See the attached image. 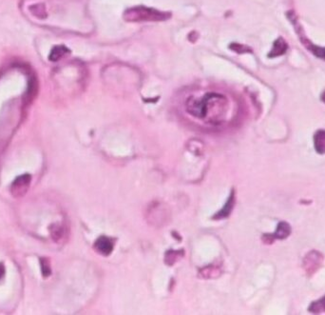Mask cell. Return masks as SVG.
I'll return each mask as SVG.
<instances>
[{
    "label": "cell",
    "mask_w": 325,
    "mask_h": 315,
    "mask_svg": "<svg viewBox=\"0 0 325 315\" xmlns=\"http://www.w3.org/2000/svg\"><path fill=\"white\" fill-rule=\"evenodd\" d=\"M323 262V256L317 251H310L303 259V268L308 275H312L317 272Z\"/></svg>",
    "instance_id": "7a4b0ae2"
},
{
    "label": "cell",
    "mask_w": 325,
    "mask_h": 315,
    "mask_svg": "<svg viewBox=\"0 0 325 315\" xmlns=\"http://www.w3.org/2000/svg\"><path fill=\"white\" fill-rule=\"evenodd\" d=\"M5 274V268L3 267V265H0V279L4 276Z\"/></svg>",
    "instance_id": "30bf717a"
},
{
    "label": "cell",
    "mask_w": 325,
    "mask_h": 315,
    "mask_svg": "<svg viewBox=\"0 0 325 315\" xmlns=\"http://www.w3.org/2000/svg\"><path fill=\"white\" fill-rule=\"evenodd\" d=\"M114 240L106 236H100L94 244V249L102 255H110L114 250Z\"/></svg>",
    "instance_id": "5b68a950"
},
{
    "label": "cell",
    "mask_w": 325,
    "mask_h": 315,
    "mask_svg": "<svg viewBox=\"0 0 325 315\" xmlns=\"http://www.w3.org/2000/svg\"><path fill=\"white\" fill-rule=\"evenodd\" d=\"M42 263V272H43V275L44 276H48L50 274V268H49V262L46 259H42L41 260Z\"/></svg>",
    "instance_id": "9c48e42d"
},
{
    "label": "cell",
    "mask_w": 325,
    "mask_h": 315,
    "mask_svg": "<svg viewBox=\"0 0 325 315\" xmlns=\"http://www.w3.org/2000/svg\"><path fill=\"white\" fill-rule=\"evenodd\" d=\"M315 147L317 153H325V130H318L315 136Z\"/></svg>",
    "instance_id": "52a82bcc"
},
{
    "label": "cell",
    "mask_w": 325,
    "mask_h": 315,
    "mask_svg": "<svg viewBox=\"0 0 325 315\" xmlns=\"http://www.w3.org/2000/svg\"><path fill=\"white\" fill-rule=\"evenodd\" d=\"M322 100L325 102V94L323 95V97H322Z\"/></svg>",
    "instance_id": "8fae6325"
},
{
    "label": "cell",
    "mask_w": 325,
    "mask_h": 315,
    "mask_svg": "<svg viewBox=\"0 0 325 315\" xmlns=\"http://www.w3.org/2000/svg\"><path fill=\"white\" fill-rule=\"evenodd\" d=\"M234 202H235V198H234V192H232V194L230 195L229 199H228V202L226 204V206L224 207V209L219 211L216 215L213 216V218L216 219H221L225 218L229 215V213L231 212L232 210V208H233V205H234Z\"/></svg>",
    "instance_id": "8992f818"
},
{
    "label": "cell",
    "mask_w": 325,
    "mask_h": 315,
    "mask_svg": "<svg viewBox=\"0 0 325 315\" xmlns=\"http://www.w3.org/2000/svg\"><path fill=\"white\" fill-rule=\"evenodd\" d=\"M309 311L312 313H321L325 312V296L321 299L317 300L316 302H313L310 307H309Z\"/></svg>",
    "instance_id": "ba28073f"
},
{
    "label": "cell",
    "mask_w": 325,
    "mask_h": 315,
    "mask_svg": "<svg viewBox=\"0 0 325 315\" xmlns=\"http://www.w3.org/2000/svg\"><path fill=\"white\" fill-rule=\"evenodd\" d=\"M168 17L165 16L164 13L146 7L129 9L125 13V18L129 21H158L165 20Z\"/></svg>",
    "instance_id": "6da1fadb"
},
{
    "label": "cell",
    "mask_w": 325,
    "mask_h": 315,
    "mask_svg": "<svg viewBox=\"0 0 325 315\" xmlns=\"http://www.w3.org/2000/svg\"><path fill=\"white\" fill-rule=\"evenodd\" d=\"M291 234V227L290 225L285 222V221H282L279 223V225L277 227V231L275 234L273 235H263V240L264 242L271 244L274 242L275 239H285L287 238Z\"/></svg>",
    "instance_id": "277c9868"
},
{
    "label": "cell",
    "mask_w": 325,
    "mask_h": 315,
    "mask_svg": "<svg viewBox=\"0 0 325 315\" xmlns=\"http://www.w3.org/2000/svg\"><path fill=\"white\" fill-rule=\"evenodd\" d=\"M30 183H31V176L29 174H25L17 177L11 186V194L14 197H17V198L24 196L28 192Z\"/></svg>",
    "instance_id": "3957f363"
}]
</instances>
